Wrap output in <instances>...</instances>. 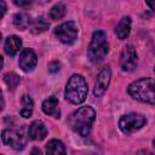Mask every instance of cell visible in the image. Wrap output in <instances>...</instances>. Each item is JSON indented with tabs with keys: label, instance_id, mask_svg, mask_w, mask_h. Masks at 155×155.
Instances as JSON below:
<instances>
[{
	"label": "cell",
	"instance_id": "cb8c5ba5",
	"mask_svg": "<svg viewBox=\"0 0 155 155\" xmlns=\"http://www.w3.org/2000/svg\"><path fill=\"white\" fill-rule=\"evenodd\" d=\"M0 4L2 6V10H1V17H4L5 12H6V5H5V0H0Z\"/></svg>",
	"mask_w": 155,
	"mask_h": 155
},
{
	"label": "cell",
	"instance_id": "9c48e42d",
	"mask_svg": "<svg viewBox=\"0 0 155 155\" xmlns=\"http://www.w3.org/2000/svg\"><path fill=\"white\" fill-rule=\"evenodd\" d=\"M110 78H111V71L109 67H104L98 73L94 82V88H93V94L96 97H102L105 93L110 84Z\"/></svg>",
	"mask_w": 155,
	"mask_h": 155
},
{
	"label": "cell",
	"instance_id": "277c9868",
	"mask_svg": "<svg viewBox=\"0 0 155 155\" xmlns=\"http://www.w3.org/2000/svg\"><path fill=\"white\" fill-rule=\"evenodd\" d=\"M109 52V44L107 34L103 30H96L92 35L91 42L87 48V56L92 63L102 62Z\"/></svg>",
	"mask_w": 155,
	"mask_h": 155
},
{
	"label": "cell",
	"instance_id": "5bb4252c",
	"mask_svg": "<svg viewBox=\"0 0 155 155\" xmlns=\"http://www.w3.org/2000/svg\"><path fill=\"white\" fill-rule=\"evenodd\" d=\"M130 31H131V17L125 16L117 23V25L115 28V33L120 40H124L130 35Z\"/></svg>",
	"mask_w": 155,
	"mask_h": 155
},
{
	"label": "cell",
	"instance_id": "ba28073f",
	"mask_svg": "<svg viewBox=\"0 0 155 155\" xmlns=\"http://www.w3.org/2000/svg\"><path fill=\"white\" fill-rule=\"evenodd\" d=\"M138 64L137 51L132 45H126L120 54V67L124 71H133Z\"/></svg>",
	"mask_w": 155,
	"mask_h": 155
},
{
	"label": "cell",
	"instance_id": "44dd1931",
	"mask_svg": "<svg viewBox=\"0 0 155 155\" xmlns=\"http://www.w3.org/2000/svg\"><path fill=\"white\" fill-rule=\"evenodd\" d=\"M15 5L18 6V7H22V8H27L29 7L31 4H33V0H13Z\"/></svg>",
	"mask_w": 155,
	"mask_h": 155
},
{
	"label": "cell",
	"instance_id": "e0dca14e",
	"mask_svg": "<svg viewBox=\"0 0 155 155\" xmlns=\"http://www.w3.org/2000/svg\"><path fill=\"white\" fill-rule=\"evenodd\" d=\"M50 27V23L47 22V19H45L44 17H38L36 19L33 21L31 25H30V30L33 34H41L44 31H46Z\"/></svg>",
	"mask_w": 155,
	"mask_h": 155
},
{
	"label": "cell",
	"instance_id": "d6986e66",
	"mask_svg": "<svg viewBox=\"0 0 155 155\" xmlns=\"http://www.w3.org/2000/svg\"><path fill=\"white\" fill-rule=\"evenodd\" d=\"M48 16L53 21L62 19L65 16V6L63 4H57V5L52 6L51 10H50V12H48Z\"/></svg>",
	"mask_w": 155,
	"mask_h": 155
},
{
	"label": "cell",
	"instance_id": "52a82bcc",
	"mask_svg": "<svg viewBox=\"0 0 155 155\" xmlns=\"http://www.w3.org/2000/svg\"><path fill=\"white\" fill-rule=\"evenodd\" d=\"M1 139L2 143L13 148L15 150H21L25 147V137L22 131L13 130V128H6L1 133Z\"/></svg>",
	"mask_w": 155,
	"mask_h": 155
},
{
	"label": "cell",
	"instance_id": "484cf974",
	"mask_svg": "<svg viewBox=\"0 0 155 155\" xmlns=\"http://www.w3.org/2000/svg\"><path fill=\"white\" fill-rule=\"evenodd\" d=\"M45 1H50V0H45Z\"/></svg>",
	"mask_w": 155,
	"mask_h": 155
},
{
	"label": "cell",
	"instance_id": "6da1fadb",
	"mask_svg": "<svg viewBox=\"0 0 155 155\" xmlns=\"http://www.w3.org/2000/svg\"><path fill=\"white\" fill-rule=\"evenodd\" d=\"M94 119H96L94 109L90 105H85V107H80L78 110L71 113L68 116L67 122L75 133H78L81 137H87L91 132Z\"/></svg>",
	"mask_w": 155,
	"mask_h": 155
},
{
	"label": "cell",
	"instance_id": "8992f818",
	"mask_svg": "<svg viewBox=\"0 0 155 155\" xmlns=\"http://www.w3.org/2000/svg\"><path fill=\"white\" fill-rule=\"evenodd\" d=\"M54 34L59 41H62L63 44L70 45V44L75 42V40L78 39L79 28L75 22L68 21V22H64V23L59 24L58 27H56Z\"/></svg>",
	"mask_w": 155,
	"mask_h": 155
},
{
	"label": "cell",
	"instance_id": "7a4b0ae2",
	"mask_svg": "<svg viewBox=\"0 0 155 155\" xmlns=\"http://www.w3.org/2000/svg\"><path fill=\"white\" fill-rule=\"evenodd\" d=\"M128 94L142 103L155 105V79L142 78L128 85Z\"/></svg>",
	"mask_w": 155,
	"mask_h": 155
},
{
	"label": "cell",
	"instance_id": "9a60e30c",
	"mask_svg": "<svg viewBox=\"0 0 155 155\" xmlns=\"http://www.w3.org/2000/svg\"><path fill=\"white\" fill-rule=\"evenodd\" d=\"M33 21H31V17L28 15V13H24V12H19V13H16L13 16V24L21 29V30H25L28 29L30 25H31Z\"/></svg>",
	"mask_w": 155,
	"mask_h": 155
},
{
	"label": "cell",
	"instance_id": "ac0fdd59",
	"mask_svg": "<svg viewBox=\"0 0 155 155\" xmlns=\"http://www.w3.org/2000/svg\"><path fill=\"white\" fill-rule=\"evenodd\" d=\"M33 107H34V102L33 99L30 98V96L28 94H24L22 97V109H21V115L23 117H30L31 114H33Z\"/></svg>",
	"mask_w": 155,
	"mask_h": 155
},
{
	"label": "cell",
	"instance_id": "7c38bea8",
	"mask_svg": "<svg viewBox=\"0 0 155 155\" xmlns=\"http://www.w3.org/2000/svg\"><path fill=\"white\" fill-rule=\"evenodd\" d=\"M42 111L46 115L53 116L56 119H58L61 116V109L58 105V99L54 96H51L48 98H46L42 102Z\"/></svg>",
	"mask_w": 155,
	"mask_h": 155
},
{
	"label": "cell",
	"instance_id": "ffe728a7",
	"mask_svg": "<svg viewBox=\"0 0 155 155\" xmlns=\"http://www.w3.org/2000/svg\"><path fill=\"white\" fill-rule=\"evenodd\" d=\"M4 80L11 90H15L19 84V76L16 73H7L4 75Z\"/></svg>",
	"mask_w": 155,
	"mask_h": 155
},
{
	"label": "cell",
	"instance_id": "603a6c76",
	"mask_svg": "<svg viewBox=\"0 0 155 155\" xmlns=\"http://www.w3.org/2000/svg\"><path fill=\"white\" fill-rule=\"evenodd\" d=\"M145 2L148 4V6H149L153 11H155V0H145Z\"/></svg>",
	"mask_w": 155,
	"mask_h": 155
},
{
	"label": "cell",
	"instance_id": "2e32d148",
	"mask_svg": "<svg viewBox=\"0 0 155 155\" xmlns=\"http://www.w3.org/2000/svg\"><path fill=\"white\" fill-rule=\"evenodd\" d=\"M46 153L47 154H53V155H59V154H65V147L64 144L58 140V139H52L46 144Z\"/></svg>",
	"mask_w": 155,
	"mask_h": 155
},
{
	"label": "cell",
	"instance_id": "d4e9b609",
	"mask_svg": "<svg viewBox=\"0 0 155 155\" xmlns=\"http://www.w3.org/2000/svg\"><path fill=\"white\" fill-rule=\"evenodd\" d=\"M153 147H154V149H155V139L153 140Z\"/></svg>",
	"mask_w": 155,
	"mask_h": 155
},
{
	"label": "cell",
	"instance_id": "30bf717a",
	"mask_svg": "<svg viewBox=\"0 0 155 155\" xmlns=\"http://www.w3.org/2000/svg\"><path fill=\"white\" fill-rule=\"evenodd\" d=\"M18 64H19V68L23 71H27V73L31 71L38 64V57H36V53L34 52V50L23 48L21 54H19Z\"/></svg>",
	"mask_w": 155,
	"mask_h": 155
},
{
	"label": "cell",
	"instance_id": "7402d4cb",
	"mask_svg": "<svg viewBox=\"0 0 155 155\" xmlns=\"http://www.w3.org/2000/svg\"><path fill=\"white\" fill-rule=\"evenodd\" d=\"M59 67H61L59 62H56V61H54V62H51V63L48 64V71H50V73H57V71L61 69Z\"/></svg>",
	"mask_w": 155,
	"mask_h": 155
},
{
	"label": "cell",
	"instance_id": "4fadbf2b",
	"mask_svg": "<svg viewBox=\"0 0 155 155\" xmlns=\"http://www.w3.org/2000/svg\"><path fill=\"white\" fill-rule=\"evenodd\" d=\"M21 47H22V40L17 35H11L5 40L4 48H5L6 54L10 57H15L17 52L21 50Z\"/></svg>",
	"mask_w": 155,
	"mask_h": 155
},
{
	"label": "cell",
	"instance_id": "3957f363",
	"mask_svg": "<svg viewBox=\"0 0 155 155\" xmlns=\"http://www.w3.org/2000/svg\"><path fill=\"white\" fill-rule=\"evenodd\" d=\"M87 92H88V88H87V82L85 78L80 74H74L69 78L65 85L64 97L68 102L78 105L86 99Z\"/></svg>",
	"mask_w": 155,
	"mask_h": 155
},
{
	"label": "cell",
	"instance_id": "8fae6325",
	"mask_svg": "<svg viewBox=\"0 0 155 155\" xmlns=\"http://www.w3.org/2000/svg\"><path fill=\"white\" fill-rule=\"evenodd\" d=\"M28 134H29V138L33 140H42L47 136V128L42 121L36 120L30 124L28 128Z\"/></svg>",
	"mask_w": 155,
	"mask_h": 155
},
{
	"label": "cell",
	"instance_id": "5b68a950",
	"mask_svg": "<svg viewBox=\"0 0 155 155\" xmlns=\"http://www.w3.org/2000/svg\"><path fill=\"white\" fill-rule=\"evenodd\" d=\"M147 124V119L144 115L139 113H130L126 115H122L119 120V127L122 133L131 134L138 130H140Z\"/></svg>",
	"mask_w": 155,
	"mask_h": 155
},
{
	"label": "cell",
	"instance_id": "4316f807",
	"mask_svg": "<svg viewBox=\"0 0 155 155\" xmlns=\"http://www.w3.org/2000/svg\"><path fill=\"white\" fill-rule=\"evenodd\" d=\"M154 71H155V68H154Z\"/></svg>",
	"mask_w": 155,
	"mask_h": 155
}]
</instances>
